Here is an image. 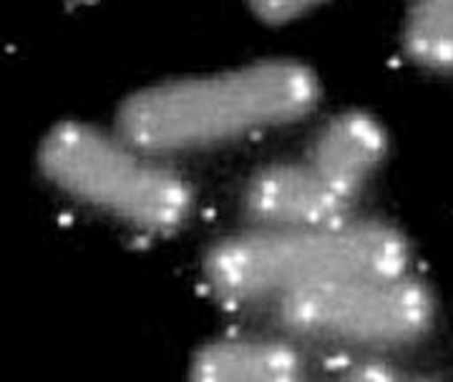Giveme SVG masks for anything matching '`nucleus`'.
I'll use <instances>...</instances> for the list:
<instances>
[{
	"label": "nucleus",
	"instance_id": "nucleus-1",
	"mask_svg": "<svg viewBox=\"0 0 453 382\" xmlns=\"http://www.w3.org/2000/svg\"><path fill=\"white\" fill-rule=\"evenodd\" d=\"M320 91L308 64L262 58L134 91L119 109V134L154 157L192 151L297 121Z\"/></svg>",
	"mask_w": 453,
	"mask_h": 382
},
{
	"label": "nucleus",
	"instance_id": "nucleus-2",
	"mask_svg": "<svg viewBox=\"0 0 453 382\" xmlns=\"http://www.w3.org/2000/svg\"><path fill=\"white\" fill-rule=\"evenodd\" d=\"M411 247L390 224L348 219L312 229L242 232L214 244L204 279L226 302L285 300L295 292L353 277L408 274Z\"/></svg>",
	"mask_w": 453,
	"mask_h": 382
},
{
	"label": "nucleus",
	"instance_id": "nucleus-3",
	"mask_svg": "<svg viewBox=\"0 0 453 382\" xmlns=\"http://www.w3.org/2000/svg\"><path fill=\"white\" fill-rule=\"evenodd\" d=\"M38 166L68 196L149 234L177 232L195 209V191L177 169L127 136L79 118L46 131Z\"/></svg>",
	"mask_w": 453,
	"mask_h": 382
},
{
	"label": "nucleus",
	"instance_id": "nucleus-4",
	"mask_svg": "<svg viewBox=\"0 0 453 382\" xmlns=\"http://www.w3.org/2000/svg\"><path fill=\"white\" fill-rule=\"evenodd\" d=\"M285 330L335 345L401 348L436 319L434 294L411 274L353 277L295 292L277 302Z\"/></svg>",
	"mask_w": 453,
	"mask_h": 382
},
{
	"label": "nucleus",
	"instance_id": "nucleus-5",
	"mask_svg": "<svg viewBox=\"0 0 453 382\" xmlns=\"http://www.w3.org/2000/svg\"><path fill=\"white\" fill-rule=\"evenodd\" d=\"M244 209L265 229H312L348 222L353 199L340 194L308 159L280 161L247 181Z\"/></svg>",
	"mask_w": 453,
	"mask_h": 382
},
{
	"label": "nucleus",
	"instance_id": "nucleus-6",
	"mask_svg": "<svg viewBox=\"0 0 453 382\" xmlns=\"http://www.w3.org/2000/svg\"><path fill=\"white\" fill-rule=\"evenodd\" d=\"M388 134L368 111L350 109L335 113L318 128L305 159L348 199L356 202L360 189L386 159Z\"/></svg>",
	"mask_w": 453,
	"mask_h": 382
},
{
	"label": "nucleus",
	"instance_id": "nucleus-7",
	"mask_svg": "<svg viewBox=\"0 0 453 382\" xmlns=\"http://www.w3.org/2000/svg\"><path fill=\"white\" fill-rule=\"evenodd\" d=\"M303 355L270 337H219L195 352L187 382H305Z\"/></svg>",
	"mask_w": 453,
	"mask_h": 382
},
{
	"label": "nucleus",
	"instance_id": "nucleus-8",
	"mask_svg": "<svg viewBox=\"0 0 453 382\" xmlns=\"http://www.w3.org/2000/svg\"><path fill=\"white\" fill-rule=\"evenodd\" d=\"M405 50L431 71H453V0L418 3L403 26Z\"/></svg>",
	"mask_w": 453,
	"mask_h": 382
},
{
	"label": "nucleus",
	"instance_id": "nucleus-9",
	"mask_svg": "<svg viewBox=\"0 0 453 382\" xmlns=\"http://www.w3.org/2000/svg\"><path fill=\"white\" fill-rule=\"evenodd\" d=\"M312 8L308 0H270V3H257L255 13L267 23H288L292 18H300Z\"/></svg>",
	"mask_w": 453,
	"mask_h": 382
},
{
	"label": "nucleus",
	"instance_id": "nucleus-10",
	"mask_svg": "<svg viewBox=\"0 0 453 382\" xmlns=\"http://www.w3.org/2000/svg\"><path fill=\"white\" fill-rule=\"evenodd\" d=\"M340 382H401L386 363H363L353 367Z\"/></svg>",
	"mask_w": 453,
	"mask_h": 382
},
{
	"label": "nucleus",
	"instance_id": "nucleus-11",
	"mask_svg": "<svg viewBox=\"0 0 453 382\" xmlns=\"http://www.w3.org/2000/svg\"><path fill=\"white\" fill-rule=\"evenodd\" d=\"M411 382H434V380H411Z\"/></svg>",
	"mask_w": 453,
	"mask_h": 382
}]
</instances>
